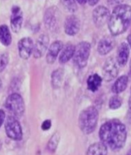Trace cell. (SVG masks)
<instances>
[{"label":"cell","mask_w":131,"mask_h":155,"mask_svg":"<svg viewBox=\"0 0 131 155\" xmlns=\"http://www.w3.org/2000/svg\"><path fill=\"white\" fill-rule=\"evenodd\" d=\"M99 138L102 142L112 150H119L125 145L127 129L118 120H111L101 127Z\"/></svg>","instance_id":"6da1fadb"},{"label":"cell","mask_w":131,"mask_h":155,"mask_svg":"<svg viewBox=\"0 0 131 155\" xmlns=\"http://www.w3.org/2000/svg\"><path fill=\"white\" fill-rule=\"evenodd\" d=\"M130 55V46L126 42L121 44L117 54V62L120 66H124L127 63Z\"/></svg>","instance_id":"2e32d148"},{"label":"cell","mask_w":131,"mask_h":155,"mask_svg":"<svg viewBox=\"0 0 131 155\" xmlns=\"http://www.w3.org/2000/svg\"><path fill=\"white\" fill-rule=\"evenodd\" d=\"M5 129L7 136L13 140H21L22 139V129L19 121L15 116H9L5 121Z\"/></svg>","instance_id":"8992f818"},{"label":"cell","mask_w":131,"mask_h":155,"mask_svg":"<svg viewBox=\"0 0 131 155\" xmlns=\"http://www.w3.org/2000/svg\"><path fill=\"white\" fill-rule=\"evenodd\" d=\"M1 86H2V80L1 79H0V87H1Z\"/></svg>","instance_id":"e575fe53"},{"label":"cell","mask_w":131,"mask_h":155,"mask_svg":"<svg viewBox=\"0 0 131 155\" xmlns=\"http://www.w3.org/2000/svg\"><path fill=\"white\" fill-rule=\"evenodd\" d=\"M63 48V43L61 41H55L49 48L48 53L46 54V61L49 64H53L55 61L59 52Z\"/></svg>","instance_id":"9a60e30c"},{"label":"cell","mask_w":131,"mask_h":155,"mask_svg":"<svg viewBox=\"0 0 131 155\" xmlns=\"http://www.w3.org/2000/svg\"><path fill=\"white\" fill-rule=\"evenodd\" d=\"M108 23L113 36L124 33L131 24V6L123 4L115 6Z\"/></svg>","instance_id":"7a4b0ae2"},{"label":"cell","mask_w":131,"mask_h":155,"mask_svg":"<svg viewBox=\"0 0 131 155\" xmlns=\"http://www.w3.org/2000/svg\"><path fill=\"white\" fill-rule=\"evenodd\" d=\"M18 52L19 55L23 59H28L33 53V42L30 37L22 38L18 42Z\"/></svg>","instance_id":"8fae6325"},{"label":"cell","mask_w":131,"mask_h":155,"mask_svg":"<svg viewBox=\"0 0 131 155\" xmlns=\"http://www.w3.org/2000/svg\"><path fill=\"white\" fill-rule=\"evenodd\" d=\"M102 78L98 74H95L89 76L87 79V88L91 92H96L102 85Z\"/></svg>","instance_id":"d6986e66"},{"label":"cell","mask_w":131,"mask_h":155,"mask_svg":"<svg viewBox=\"0 0 131 155\" xmlns=\"http://www.w3.org/2000/svg\"><path fill=\"white\" fill-rule=\"evenodd\" d=\"M91 45L87 42H81L75 47L73 60L77 68H83L86 66L90 54Z\"/></svg>","instance_id":"277c9868"},{"label":"cell","mask_w":131,"mask_h":155,"mask_svg":"<svg viewBox=\"0 0 131 155\" xmlns=\"http://www.w3.org/2000/svg\"><path fill=\"white\" fill-rule=\"evenodd\" d=\"M75 51V46L72 44H67L66 46L63 47L62 49L60 56H59V62L61 64H65L68 62L73 58Z\"/></svg>","instance_id":"e0dca14e"},{"label":"cell","mask_w":131,"mask_h":155,"mask_svg":"<svg viewBox=\"0 0 131 155\" xmlns=\"http://www.w3.org/2000/svg\"><path fill=\"white\" fill-rule=\"evenodd\" d=\"M59 139H60V135L59 133H55L48 143V148L50 151L53 152V151H55L58 144H59Z\"/></svg>","instance_id":"cb8c5ba5"},{"label":"cell","mask_w":131,"mask_h":155,"mask_svg":"<svg viewBox=\"0 0 131 155\" xmlns=\"http://www.w3.org/2000/svg\"><path fill=\"white\" fill-rule=\"evenodd\" d=\"M127 42H128L129 46H130L131 48V33H130V35L127 36Z\"/></svg>","instance_id":"1f68e13d"},{"label":"cell","mask_w":131,"mask_h":155,"mask_svg":"<svg viewBox=\"0 0 131 155\" xmlns=\"http://www.w3.org/2000/svg\"><path fill=\"white\" fill-rule=\"evenodd\" d=\"M23 23V14L18 6H13L11 16V27L13 32L18 33L21 30Z\"/></svg>","instance_id":"4fadbf2b"},{"label":"cell","mask_w":131,"mask_h":155,"mask_svg":"<svg viewBox=\"0 0 131 155\" xmlns=\"http://www.w3.org/2000/svg\"><path fill=\"white\" fill-rule=\"evenodd\" d=\"M124 0H108V2L111 5H121L122 3V2Z\"/></svg>","instance_id":"83f0119b"},{"label":"cell","mask_w":131,"mask_h":155,"mask_svg":"<svg viewBox=\"0 0 131 155\" xmlns=\"http://www.w3.org/2000/svg\"><path fill=\"white\" fill-rule=\"evenodd\" d=\"M76 0H61L62 5L70 12H74L77 8Z\"/></svg>","instance_id":"603a6c76"},{"label":"cell","mask_w":131,"mask_h":155,"mask_svg":"<svg viewBox=\"0 0 131 155\" xmlns=\"http://www.w3.org/2000/svg\"><path fill=\"white\" fill-rule=\"evenodd\" d=\"M130 92H131V88H130Z\"/></svg>","instance_id":"8d00e7d4"},{"label":"cell","mask_w":131,"mask_h":155,"mask_svg":"<svg viewBox=\"0 0 131 155\" xmlns=\"http://www.w3.org/2000/svg\"><path fill=\"white\" fill-rule=\"evenodd\" d=\"M49 38L46 34H42L36 39V43L33 45V54L35 58H40L44 55L48 49Z\"/></svg>","instance_id":"30bf717a"},{"label":"cell","mask_w":131,"mask_h":155,"mask_svg":"<svg viewBox=\"0 0 131 155\" xmlns=\"http://www.w3.org/2000/svg\"><path fill=\"white\" fill-rule=\"evenodd\" d=\"M64 77V69L58 68L52 74L51 83L53 89H57L61 86Z\"/></svg>","instance_id":"44dd1931"},{"label":"cell","mask_w":131,"mask_h":155,"mask_svg":"<svg viewBox=\"0 0 131 155\" xmlns=\"http://www.w3.org/2000/svg\"><path fill=\"white\" fill-rule=\"evenodd\" d=\"M65 32L69 36H74L79 32L80 28V22L75 15H71L66 18L65 21Z\"/></svg>","instance_id":"7c38bea8"},{"label":"cell","mask_w":131,"mask_h":155,"mask_svg":"<svg viewBox=\"0 0 131 155\" xmlns=\"http://www.w3.org/2000/svg\"><path fill=\"white\" fill-rule=\"evenodd\" d=\"M118 74V62L113 58H109L105 62L102 68V76L106 81H112Z\"/></svg>","instance_id":"ba28073f"},{"label":"cell","mask_w":131,"mask_h":155,"mask_svg":"<svg viewBox=\"0 0 131 155\" xmlns=\"http://www.w3.org/2000/svg\"><path fill=\"white\" fill-rule=\"evenodd\" d=\"M122 104V99L118 95H114L109 100V107L112 110L119 108Z\"/></svg>","instance_id":"d4e9b609"},{"label":"cell","mask_w":131,"mask_h":155,"mask_svg":"<svg viewBox=\"0 0 131 155\" xmlns=\"http://www.w3.org/2000/svg\"><path fill=\"white\" fill-rule=\"evenodd\" d=\"M12 35L8 26L4 24L0 26V42L8 46L12 43Z\"/></svg>","instance_id":"7402d4cb"},{"label":"cell","mask_w":131,"mask_h":155,"mask_svg":"<svg viewBox=\"0 0 131 155\" xmlns=\"http://www.w3.org/2000/svg\"><path fill=\"white\" fill-rule=\"evenodd\" d=\"M129 69H130V77H131V60H130V66H129Z\"/></svg>","instance_id":"836d02e7"},{"label":"cell","mask_w":131,"mask_h":155,"mask_svg":"<svg viewBox=\"0 0 131 155\" xmlns=\"http://www.w3.org/2000/svg\"><path fill=\"white\" fill-rule=\"evenodd\" d=\"M99 120V112L96 107H88L80 113L78 124L85 134H90L96 130Z\"/></svg>","instance_id":"3957f363"},{"label":"cell","mask_w":131,"mask_h":155,"mask_svg":"<svg viewBox=\"0 0 131 155\" xmlns=\"http://www.w3.org/2000/svg\"><path fill=\"white\" fill-rule=\"evenodd\" d=\"M115 45V41L112 36H105L98 44V52L102 55H106L110 52Z\"/></svg>","instance_id":"5bb4252c"},{"label":"cell","mask_w":131,"mask_h":155,"mask_svg":"<svg viewBox=\"0 0 131 155\" xmlns=\"http://www.w3.org/2000/svg\"><path fill=\"white\" fill-rule=\"evenodd\" d=\"M5 118V112L2 110L0 109V127H1V126L4 123Z\"/></svg>","instance_id":"f1b7e54d"},{"label":"cell","mask_w":131,"mask_h":155,"mask_svg":"<svg viewBox=\"0 0 131 155\" xmlns=\"http://www.w3.org/2000/svg\"><path fill=\"white\" fill-rule=\"evenodd\" d=\"M9 61V56L7 53L0 54V73L2 72L7 67Z\"/></svg>","instance_id":"484cf974"},{"label":"cell","mask_w":131,"mask_h":155,"mask_svg":"<svg viewBox=\"0 0 131 155\" xmlns=\"http://www.w3.org/2000/svg\"><path fill=\"white\" fill-rule=\"evenodd\" d=\"M59 10L55 6L50 7L45 11L44 15V24L45 27L50 31H55L59 24Z\"/></svg>","instance_id":"52a82bcc"},{"label":"cell","mask_w":131,"mask_h":155,"mask_svg":"<svg viewBox=\"0 0 131 155\" xmlns=\"http://www.w3.org/2000/svg\"><path fill=\"white\" fill-rule=\"evenodd\" d=\"M99 0H87L88 3H89V5L91 6L96 5L99 2Z\"/></svg>","instance_id":"f546056e"},{"label":"cell","mask_w":131,"mask_h":155,"mask_svg":"<svg viewBox=\"0 0 131 155\" xmlns=\"http://www.w3.org/2000/svg\"><path fill=\"white\" fill-rule=\"evenodd\" d=\"M76 1H77L80 5H84L86 4L87 0H76Z\"/></svg>","instance_id":"4dcf8cb0"},{"label":"cell","mask_w":131,"mask_h":155,"mask_svg":"<svg viewBox=\"0 0 131 155\" xmlns=\"http://www.w3.org/2000/svg\"><path fill=\"white\" fill-rule=\"evenodd\" d=\"M107 146L102 142H96L89 146L86 155H107Z\"/></svg>","instance_id":"ac0fdd59"},{"label":"cell","mask_w":131,"mask_h":155,"mask_svg":"<svg viewBox=\"0 0 131 155\" xmlns=\"http://www.w3.org/2000/svg\"><path fill=\"white\" fill-rule=\"evenodd\" d=\"M5 107L15 117H21L24 114L25 109L24 99L19 94H12L6 99Z\"/></svg>","instance_id":"5b68a950"},{"label":"cell","mask_w":131,"mask_h":155,"mask_svg":"<svg viewBox=\"0 0 131 155\" xmlns=\"http://www.w3.org/2000/svg\"><path fill=\"white\" fill-rule=\"evenodd\" d=\"M129 107H130V110H131V97L130 98V99H129Z\"/></svg>","instance_id":"d6a6232c"},{"label":"cell","mask_w":131,"mask_h":155,"mask_svg":"<svg viewBox=\"0 0 131 155\" xmlns=\"http://www.w3.org/2000/svg\"><path fill=\"white\" fill-rule=\"evenodd\" d=\"M128 84V77L127 76H121L115 81L112 86V92L115 94H119L124 92L127 87Z\"/></svg>","instance_id":"ffe728a7"},{"label":"cell","mask_w":131,"mask_h":155,"mask_svg":"<svg viewBox=\"0 0 131 155\" xmlns=\"http://www.w3.org/2000/svg\"><path fill=\"white\" fill-rule=\"evenodd\" d=\"M110 12L105 6H98L92 13V18L95 25L97 27H102L109 21L110 18Z\"/></svg>","instance_id":"9c48e42d"},{"label":"cell","mask_w":131,"mask_h":155,"mask_svg":"<svg viewBox=\"0 0 131 155\" xmlns=\"http://www.w3.org/2000/svg\"><path fill=\"white\" fill-rule=\"evenodd\" d=\"M128 155H131V151H130V152H129V154H128Z\"/></svg>","instance_id":"d590c367"},{"label":"cell","mask_w":131,"mask_h":155,"mask_svg":"<svg viewBox=\"0 0 131 155\" xmlns=\"http://www.w3.org/2000/svg\"><path fill=\"white\" fill-rule=\"evenodd\" d=\"M52 126V122L50 120H46L44 121L42 124V130H44V131H46V130H49L50 128H51Z\"/></svg>","instance_id":"4316f807"}]
</instances>
